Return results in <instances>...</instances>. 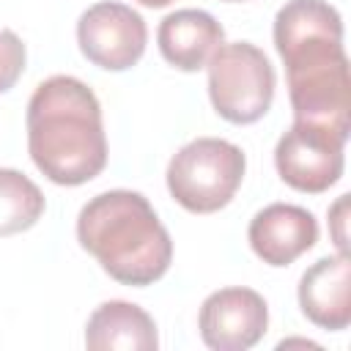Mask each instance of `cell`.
<instances>
[{"mask_svg": "<svg viewBox=\"0 0 351 351\" xmlns=\"http://www.w3.org/2000/svg\"><path fill=\"white\" fill-rule=\"evenodd\" d=\"M274 47L285 63L293 121L351 132V80L343 19L326 0H288L274 16Z\"/></svg>", "mask_w": 351, "mask_h": 351, "instance_id": "cell-1", "label": "cell"}, {"mask_svg": "<svg viewBox=\"0 0 351 351\" xmlns=\"http://www.w3.org/2000/svg\"><path fill=\"white\" fill-rule=\"evenodd\" d=\"M27 151L33 165L60 186H80L107 165V134L96 93L77 77L44 80L27 101Z\"/></svg>", "mask_w": 351, "mask_h": 351, "instance_id": "cell-2", "label": "cell"}, {"mask_svg": "<svg viewBox=\"0 0 351 351\" xmlns=\"http://www.w3.org/2000/svg\"><path fill=\"white\" fill-rule=\"evenodd\" d=\"M77 241L123 285H151L173 261V241L145 195L110 189L90 197L77 217Z\"/></svg>", "mask_w": 351, "mask_h": 351, "instance_id": "cell-3", "label": "cell"}, {"mask_svg": "<svg viewBox=\"0 0 351 351\" xmlns=\"http://www.w3.org/2000/svg\"><path fill=\"white\" fill-rule=\"evenodd\" d=\"M244 170L247 159L239 145L222 137H197L170 159L167 189L181 208L214 214L233 200Z\"/></svg>", "mask_w": 351, "mask_h": 351, "instance_id": "cell-4", "label": "cell"}, {"mask_svg": "<svg viewBox=\"0 0 351 351\" xmlns=\"http://www.w3.org/2000/svg\"><path fill=\"white\" fill-rule=\"evenodd\" d=\"M208 99L230 123H255L261 121L274 99V66L250 41L219 44L208 58Z\"/></svg>", "mask_w": 351, "mask_h": 351, "instance_id": "cell-5", "label": "cell"}, {"mask_svg": "<svg viewBox=\"0 0 351 351\" xmlns=\"http://www.w3.org/2000/svg\"><path fill=\"white\" fill-rule=\"evenodd\" d=\"M346 140V134L329 126L293 121V126L277 140L274 167L280 178L296 192H326L343 176Z\"/></svg>", "mask_w": 351, "mask_h": 351, "instance_id": "cell-6", "label": "cell"}, {"mask_svg": "<svg viewBox=\"0 0 351 351\" xmlns=\"http://www.w3.org/2000/svg\"><path fill=\"white\" fill-rule=\"evenodd\" d=\"M148 41L145 19L123 3H96L77 22V44L80 52L99 69L126 71L132 69Z\"/></svg>", "mask_w": 351, "mask_h": 351, "instance_id": "cell-7", "label": "cell"}, {"mask_svg": "<svg viewBox=\"0 0 351 351\" xmlns=\"http://www.w3.org/2000/svg\"><path fill=\"white\" fill-rule=\"evenodd\" d=\"M269 326L266 299L252 288H219L206 296L197 315L200 337L214 351H247Z\"/></svg>", "mask_w": 351, "mask_h": 351, "instance_id": "cell-8", "label": "cell"}, {"mask_svg": "<svg viewBox=\"0 0 351 351\" xmlns=\"http://www.w3.org/2000/svg\"><path fill=\"white\" fill-rule=\"evenodd\" d=\"M252 252L269 266H288L299 255L315 247L318 222L315 217L293 203H271L261 208L247 230Z\"/></svg>", "mask_w": 351, "mask_h": 351, "instance_id": "cell-9", "label": "cell"}, {"mask_svg": "<svg viewBox=\"0 0 351 351\" xmlns=\"http://www.w3.org/2000/svg\"><path fill=\"white\" fill-rule=\"evenodd\" d=\"M299 307L321 329L340 332L351 324V261L337 252L315 261L299 280Z\"/></svg>", "mask_w": 351, "mask_h": 351, "instance_id": "cell-10", "label": "cell"}, {"mask_svg": "<svg viewBox=\"0 0 351 351\" xmlns=\"http://www.w3.org/2000/svg\"><path fill=\"white\" fill-rule=\"evenodd\" d=\"M162 58L181 69L197 71L208 63L214 49L225 44V27L203 8H181L167 14L156 30Z\"/></svg>", "mask_w": 351, "mask_h": 351, "instance_id": "cell-11", "label": "cell"}, {"mask_svg": "<svg viewBox=\"0 0 351 351\" xmlns=\"http://www.w3.org/2000/svg\"><path fill=\"white\" fill-rule=\"evenodd\" d=\"M85 346L93 351H156L159 335L154 318L140 304L112 299L90 313L85 324Z\"/></svg>", "mask_w": 351, "mask_h": 351, "instance_id": "cell-12", "label": "cell"}, {"mask_svg": "<svg viewBox=\"0 0 351 351\" xmlns=\"http://www.w3.org/2000/svg\"><path fill=\"white\" fill-rule=\"evenodd\" d=\"M44 195L36 181L14 167H0V236L33 228L44 214Z\"/></svg>", "mask_w": 351, "mask_h": 351, "instance_id": "cell-13", "label": "cell"}, {"mask_svg": "<svg viewBox=\"0 0 351 351\" xmlns=\"http://www.w3.org/2000/svg\"><path fill=\"white\" fill-rule=\"evenodd\" d=\"M25 44L14 30H0V93L11 90L25 71Z\"/></svg>", "mask_w": 351, "mask_h": 351, "instance_id": "cell-14", "label": "cell"}, {"mask_svg": "<svg viewBox=\"0 0 351 351\" xmlns=\"http://www.w3.org/2000/svg\"><path fill=\"white\" fill-rule=\"evenodd\" d=\"M346 214H348V195H340L335 200V206L329 208V225H332V239L337 244V252L348 250V239H346Z\"/></svg>", "mask_w": 351, "mask_h": 351, "instance_id": "cell-15", "label": "cell"}, {"mask_svg": "<svg viewBox=\"0 0 351 351\" xmlns=\"http://www.w3.org/2000/svg\"><path fill=\"white\" fill-rule=\"evenodd\" d=\"M140 5H148V8H165V5H170L173 0H137Z\"/></svg>", "mask_w": 351, "mask_h": 351, "instance_id": "cell-16", "label": "cell"}, {"mask_svg": "<svg viewBox=\"0 0 351 351\" xmlns=\"http://www.w3.org/2000/svg\"><path fill=\"white\" fill-rule=\"evenodd\" d=\"M228 3H241V0H228Z\"/></svg>", "mask_w": 351, "mask_h": 351, "instance_id": "cell-17", "label": "cell"}]
</instances>
